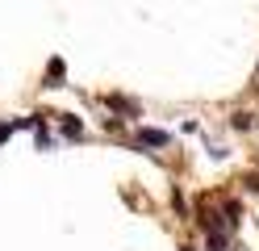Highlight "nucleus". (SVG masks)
Returning a JSON list of instances; mask_svg holds the SVG:
<instances>
[{
  "label": "nucleus",
  "instance_id": "obj_12",
  "mask_svg": "<svg viewBox=\"0 0 259 251\" xmlns=\"http://www.w3.org/2000/svg\"><path fill=\"white\" fill-rule=\"evenodd\" d=\"M180 251H197V247H188V243H184V247H180Z\"/></svg>",
  "mask_w": 259,
  "mask_h": 251
},
{
  "label": "nucleus",
  "instance_id": "obj_4",
  "mask_svg": "<svg viewBox=\"0 0 259 251\" xmlns=\"http://www.w3.org/2000/svg\"><path fill=\"white\" fill-rule=\"evenodd\" d=\"M42 88H67V63L59 55L46 63V76H42Z\"/></svg>",
  "mask_w": 259,
  "mask_h": 251
},
{
  "label": "nucleus",
  "instance_id": "obj_7",
  "mask_svg": "<svg viewBox=\"0 0 259 251\" xmlns=\"http://www.w3.org/2000/svg\"><path fill=\"white\" fill-rule=\"evenodd\" d=\"M171 205H176V213H184V218H192V205L180 197V189H171Z\"/></svg>",
  "mask_w": 259,
  "mask_h": 251
},
{
  "label": "nucleus",
  "instance_id": "obj_8",
  "mask_svg": "<svg viewBox=\"0 0 259 251\" xmlns=\"http://www.w3.org/2000/svg\"><path fill=\"white\" fill-rule=\"evenodd\" d=\"M209 159H230V147H222V142H209Z\"/></svg>",
  "mask_w": 259,
  "mask_h": 251
},
{
  "label": "nucleus",
  "instance_id": "obj_11",
  "mask_svg": "<svg viewBox=\"0 0 259 251\" xmlns=\"http://www.w3.org/2000/svg\"><path fill=\"white\" fill-rule=\"evenodd\" d=\"M205 251H230V247H205Z\"/></svg>",
  "mask_w": 259,
  "mask_h": 251
},
{
  "label": "nucleus",
  "instance_id": "obj_1",
  "mask_svg": "<svg viewBox=\"0 0 259 251\" xmlns=\"http://www.w3.org/2000/svg\"><path fill=\"white\" fill-rule=\"evenodd\" d=\"M130 147L142 151V155H151V151L171 147V134L167 130H155V126H138V134H134V142H130Z\"/></svg>",
  "mask_w": 259,
  "mask_h": 251
},
{
  "label": "nucleus",
  "instance_id": "obj_3",
  "mask_svg": "<svg viewBox=\"0 0 259 251\" xmlns=\"http://www.w3.org/2000/svg\"><path fill=\"white\" fill-rule=\"evenodd\" d=\"M55 122H59V130H63V138H67V142H84L88 138V126L79 122L75 113H55Z\"/></svg>",
  "mask_w": 259,
  "mask_h": 251
},
{
  "label": "nucleus",
  "instance_id": "obj_9",
  "mask_svg": "<svg viewBox=\"0 0 259 251\" xmlns=\"http://www.w3.org/2000/svg\"><path fill=\"white\" fill-rule=\"evenodd\" d=\"M242 184H247L251 193H259V172H247V180H242Z\"/></svg>",
  "mask_w": 259,
  "mask_h": 251
},
{
  "label": "nucleus",
  "instance_id": "obj_5",
  "mask_svg": "<svg viewBox=\"0 0 259 251\" xmlns=\"http://www.w3.org/2000/svg\"><path fill=\"white\" fill-rule=\"evenodd\" d=\"M230 130H238V134H251V130H255V113H247V109L230 113Z\"/></svg>",
  "mask_w": 259,
  "mask_h": 251
},
{
  "label": "nucleus",
  "instance_id": "obj_2",
  "mask_svg": "<svg viewBox=\"0 0 259 251\" xmlns=\"http://www.w3.org/2000/svg\"><path fill=\"white\" fill-rule=\"evenodd\" d=\"M105 105H109L113 113H117V122H138V117H142V105H138L134 96H121V92H109V96H105Z\"/></svg>",
  "mask_w": 259,
  "mask_h": 251
},
{
  "label": "nucleus",
  "instance_id": "obj_6",
  "mask_svg": "<svg viewBox=\"0 0 259 251\" xmlns=\"http://www.w3.org/2000/svg\"><path fill=\"white\" fill-rule=\"evenodd\" d=\"M34 142H38V151H55V147H59V142H55V134L46 130V122L34 130Z\"/></svg>",
  "mask_w": 259,
  "mask_h": 251
},
{
  "label": "nucleus",
  "instance_id": "obj_10",
  "mask_svg": "<svg viewBox=\"0 0 259 251\" xmlns=\"http://www.w3.org/2000/svg\"><path fill=\"white\" fill-rule=\"evenodd\" d=\"M9 134H13V122H0V142H9Z\"/></svg>",
  "mask_w": 259,
  "mask_h": 251
}]
</instances>
